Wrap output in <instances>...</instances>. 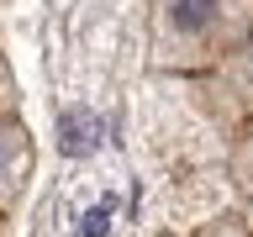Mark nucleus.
I'll return each mask as SVG.
<instances>
[{
	"instance_id": "obj_1",
	"label": "nucleus",
	"mask_w": 253,
	"mask_h": 237,
	"mask_svg": "<svg viewBox=\"0 0 253 237\" xmlns=\"http://www.w3.org/2000/svg\"><path fill=\"white\" fill-rule=\"evenodd\" d=\"M248 32L253 0H153L148 5V69L174 79H201Z\"/></svg>"
},
{
	"instance_id": "obj_2",
	"label": "nucleus",
	"mask_w": 253,
	"mask_h": 237,
	"mask_svg": "<svg viewBox=\"0 0 253 237\" xmlns=\"http://www.w3.org/2000/svg\"><path fill=\"white\" fill-rule=\"evenodd\" d=\"M195 100H201V111L211 116V126L227 132V137H232L243 121H253V32L211 74L195 79Z\"/></svg>"
},
{
	"instance_id": "obj_3",
	"label": "nucleus",
	"mask_w": 253,
	"mask_h": 237,
	"mask_svg": "<svg viewBox=\"0 0 253 237\" xmlns=\"http://www.w3.org/2000/svg\"><path fill=\"white\" fill-rule=\"evenodd\" d=\"M37 179V137L27 116H0V216H16Z\"/></svg>"
},
{
	"instance_id": "obj_4",
	"label": "nucleus",
	"mask_w": 253,
	"mask_h": 237,
	"mask_svg": "<svg viewBox=\"0 0 253 237\" xmlns=\"http://www.w3.org/2000/svg\"><path fill=\"white\" fill-rule=\"evenodd\" d=\"M227 179L243 200H253V121H243L227 137Z\"/></svg>"
},
{
	"instance_id": "obj_5",
	"label": "nucleus",
	"mask_w": 253,
	"mask_h": 237,
	"mask_svg": "<svg viewBox=\"0 0 253 237\" xmlns=\"http://www.w3.org/2000/svg\"><path fill=\"white\" fill-rule=\"evenodd\" d=\"M0 116H21V79H16L5 37H0Z\"/></svg>"
},
{
	"instance_id": "obj_6",
	"label": "nucleus",
	"mask_w": 253,
	"mask_h": 237,
	"mask_svg": "<svg viewBox=\"0 0 253 237\" xmlns=\"http://www.w3.org/2000/svg\"><path fill=\"white\" fill-rule=\"evenodd\" d=\"M201 237H248V227H243V211H237V216H216Z\"/></svg>"
},
{
	"instance_id": "obj_7",
	"label": "nucleus",
	"mask_w": 253,
	"mask_h": 237,
	"mask_svg": "<svg viewBox=\"0 0 253 237\" xmlns=\"http://www.w3.org/2000/svg\"><path fill=\"white\" fill-rule=\"evenodd\" d=\"M243 227H248V237H253V200H243Z\"/></svg>"
},
{
	"instance_id": "obj_8",
	"label": "nucleus",
	"mask_w": 253,
	"mask_h": 237,
	"mask_svg": "<svg viewBox=\"0 0 253 237\" xmlns=\"http://www.w3.org/2000/svg\"><path fill=\"white\" fill-rule=\"evenodd\" d=\"M0 237H11V216H0Z\"/></svg>"
},
{
	"instance_id": "obj_9",
	"label": "nucleus",
	"mask_w": 253,
	"mask_h": 237,
	"mask_svg": "<svg viewBox=\"0 0 253 237\" xmlns=\"http://www.w3.org/2000/svg\"><path fill=\"white\" fill-rule=\"evenodd\" d=\"M0 5H11V0H0Z\"/></svg>"
}]
</instances>
